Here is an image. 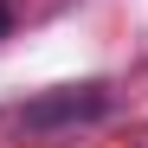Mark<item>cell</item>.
<instances>
[{"label": "cell", "mask_w": 148, "mask_h": 148, "mask_svg": "<svg viewBox=\"0 0 148 148\" xmlns=\"http://www.w3.org/2000/svg\"><path fill=\"white\" fill-rule=\"evenodd\" d=\"M110 110V90L103 84H77V90H58V97H39L26 103V129H58V122H90Z\"/></svg>", "instance_id": "cell-1"}, {"label": "cell", "mask_w": 148, "mask_h": 148, "mask_svg": "<svg viewBox=\"0 0 148 148\" xmlns=\"http://www.w3.org/2000/svg\"><path fill=\"white\" fill-rule=\"evenodd\" d=\"M7 26H13V13H7V0H0V39H7Z\"/></svg>", "instance_id": "cell-2"}]
</instances>
